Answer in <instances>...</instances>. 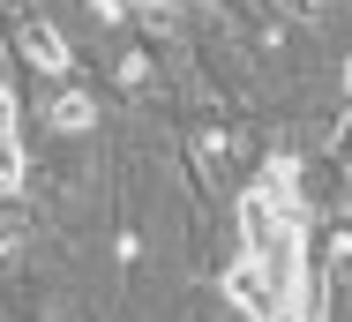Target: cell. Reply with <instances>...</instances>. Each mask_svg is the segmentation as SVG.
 I'll list each match as a JSON object with an SVG mask.
<instances>
[{"instance_id": "cell-1", "label": "cell", "mask_w": 352, "mask_h": 322, "mask_svg": "<svg viewBox=\"0 0 352 322\" xmlns=\"http://www.w3.org/2000/svg\"><path fill=\"white\" fill-rule=\"evenodd\" d=\"M225 300H232V308H240L248 322H292L285 292L270 285V270H263V262H248V255H240L232 270H225Z\"/></svg>"}, {"instance_id": "cell-2", "label": "cell", "mask_w": 352, "mask_h": 322, "mask_svg": "<svg viewBox=\"0 0 352 322\" xmlns=\"http://www.w3.org/2000/svg\"><path fill=\"white\" fill-rule=\"evenodd\" d=\"M45 120H53L60 135H90V128H98V98H82V90H60Z\"/></svg>"}, {"instance_id": "cell-7", "label": "cell", "mask_w": 352, "mask_h": 322, "mask_svg": "<svg viewBox=\"0 0 352 322\" xmlns=\"http://www.w3.org/2000/svg\"><path fill=\"white\" fill-rule=\"evenodd\" d=\"M345 90H352V53H345Z\"/></svg>"}, {"instance_id": "cell-8", "label": "cell", "mask_w": 352, "mask_h": 322, "mask_svg": "<svg viewBox=\"0 0 352 322\" xmlns=\"http://www.w3.org/2000/svg\"><path fill=\"white\" fill-rule=\"evenodd\" d=\"M0 61H8V45H0Z\"/></svg>"}, {"instance_id": "cell-6", "label": "cell", "mask_w": 352, "mask_h": 322, "mask_svg": "<svg viewBox=\"0 0 352 322\" xmlns=\"http://www.w3.org/2000/svg\"><path fill=\"white\" fill-rule=\"evenodd\" d=\"M98 15H113V23H120V0H98Z\"/></svg>"}, {"instance_id": "cell-3", "label": "cell", "mask_w": 352, "mask_h": 322, "mask_svg": "<svg viewBox=\"0 0 352 322\" xmlns=\"http://www.w3.org/2000/svg\"><path fill=\"white\" fill-rule=\"evenodd\" d=\"M23 45H30V61L45 67V75H60V67H68V38H60V30H45V23H30V38H23Z\"/></svg>"}, {"instance_id": "cell-5", "label": "cell", "mask_w": 352, "mask_h": 322, "mask_svg": "<svg viewBox=\"0 0 352 322\" xmlns=\"http://www.w3.org/2000/svg\"><path fill=\"white\" fill-rule=\"evenodd\" d=\"M0 142H15V98H8V83H0Z\"/></svg>"}, {"instance_id": "cell-4", "label": "cell", "mask_w": 352, "mask_h": 322, "mask_svg": "<svg viewBox=\"0 0 352 322\" xmlns=\"http://www.w3.org/2000/svg\"><path fill=\"white\" fill-rule=\"evenodd\" d=\"M15 180H23V150H15V142H0V188H15Z\"/></svg>"}]
</instances>
